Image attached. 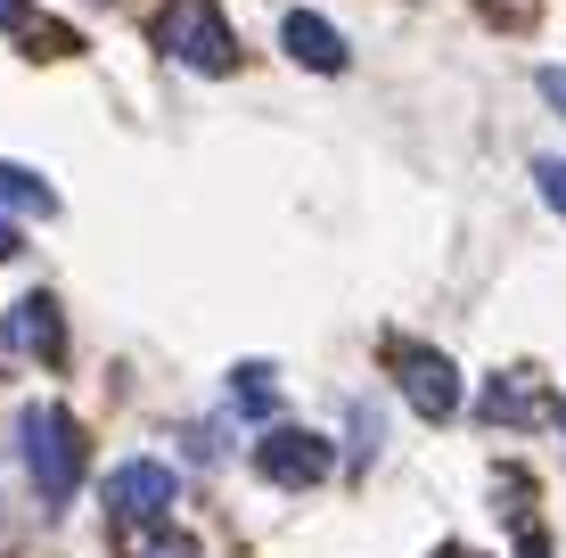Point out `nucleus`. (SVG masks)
<instances>
[{"label": "nucleus", "mask_w": 566, "mask_h": 558, "mask_svg": "<svg viewBox=\"0 0 566 558\" xmlns=\"http://www.w3.org/2000/svg\"><path fill=\"white\" fill-rule=\"evenodd\" d=\"M17 435H25V468L33 485H42V502H74V485H83V428H74L57 402H33L25 419H17Z\"/></svg>", "instance_id": "nucleus-1"}, {"label": "nucleus", "mask_w": 566, "mask_h": 558, "mask_svg": "<svg viewBox=\"0 0 566 558\" xmlns=\"http://www.w3.org/2000/svg\"><path fill=\"white\" fill-rule=\"evenodd\" d=\"M165 50L181 57V66H198V74H230L239 66V42H230V25H222L213 0H172L165 9Z\"/></svg>", "instance_id": "nucleus-2"}, {"label": "nucleus", "mask_w": 566, "mask_h": 558, "mask_svg": "<svg viewBox=\"0 0 566 558\" xmlns=\"http://www.w3.org/2000/svg\"><path fill=\"white\" fill-rule=\"evenodd\" d=\"M172 502H181V476H172L165 460H124V468H107V509H115V526H165Z\"/></svg>", "instance_id": "nucleus-3"}, {"label": "nucleus", "mask_w": 566, "mask_h": 558, "mask_svg": "<svg viewBox=\"0 0 566 558\" xmlns=\"http://www.w3.org/2000/svg\"><path fill=\"white\" fill-rule=\"evenodd\" d=\"M395 378H402V394H411L419 419H452L460 411V370L443 354H427V345H395Z\"/></svg>", "instance_id": "nucleus-4"}, {"label": "nucleus", "mask_w": 566, "mask_h": 558, "mask_svg": "<svg viewBox=\"0 0 566 558\" xmlns=\"http://www.w3.org/2000/svg\"><path fill=\"white\" fill-rule=\"evenodd\" d=\"M255 468L271 476V485H321L328 476V435L312 428H271L255 444Z\"/></svg>", "instance_id": "nucleus-5"}, {"label": "nucleus", "mask_w": 566, "mask_h": 558, "mask_svg": "<svg viewBox=\"0 0 566 558\" xmlns=\"http://www.w3.org/2000/svg\"><path fill=\"white\" fill-rule=\"evenodd\" d=\"M9 345L25 361H57V354H66V320H57V304L50 296H17L9 304Z\"/></svg>", "instance_id": "nucleus-6"}, {"label": "nucleus", "mask_w": 566, "mask_h": 558, "mask_svg": "<svg viewBox=\"0 0 566 558\" xmlns=\"http://www.w3.org/2000/svg\"><path fill=\"white\" fill-rule=\"evenodd\" d=\"M280 42H287V57H296V66H312V74H345V57H354V50H345V33L328 25V17H312V9L287 17Z\"/></svg>", "instance_id": "nucleus-7"}, {"label": "nucleus", "mask_w": 566, "mask_h": 558, "mask_svg": "<svg viewBox=\"0 0 566 558\" xmlns=\"http://www.w3.org/2000/svg\"><path fill=\"white\" fill-rule=\"evenodd\" d=\"M551 411V402L534 394V378H493V387H484V419H510V428H534V419Z\"/></svg>", "instance_id": "nucleus-8"}, {"label": "nucleus", "mask_w": 566, "mask_h": 558, "mask_svg": "<svg viewBox=\"0 0 566 558\" xmlns=\"http://www.w3.org/2000/svg\"><path fill=\"white\" fill-rule=\"evenodd\" d=\"M0 198H9V206H33V214H50L57 189L42 181V172H25V165H0Z\"/></svg>", "instance_id": "nucleus-9"}, {"label": "nucleus", "mask_w": 566, "mask_h": 558, "mask_svg": "<svg viewBox=\"0 0 566 558\" xmlns=\"http://www.w3.org/2000/svg\"><path fill=\"white\" fill-rule=\"evenodd\" d=\"M230 394H239V402H247V411H255V419L271 411V402H280V394H271V370H263V361H247V370L230 378Z\"/></svg>", "instance_id": "nucleus-10"}, {"label": "nucleus", "mask_w": 566, "mask_h": 558, "mask_svg": "<svg viewBox=\"0 0 566 558\" xmlns=\"http://www.w3.org/2000/svg\"><path fill=\"white\" fill-rule=\"evenodd\" d=\"M534 181H542V198H551L558 214H566V165H558V157H542V165H534Z\"/></svg>", "instance_id": "nucleus-11"}, {"label": "nucleus", "mask_w": 566, "mask_h": 558, "mask_svg": "<svg viewBox=\"0 0 566 558\" xmlns=\"http://www.w3.org/2000/svg\"><path fill=\"white\" fill-rule=\"evenodd\" d=\"M534 83H542V99H551V107L566 115V66H542V74H534Z\"/></svg>", "instance_id": "nucleus-12"}, {"label": "nucleus", "mask_w": 566, "mask_h": 558, "mask_svg": "<svg viewBox=\"0 0 566 558\" xmlns=\"http://www.w3.org/2000/svg\"><path fill=\"white\" fill-rule=\"evenodd\" d=\"M9 255H25V239H17V222L0 214V263H9Z\"/></svg>", "instance_id": "nucleus-13"}, {"label": "nucleus", "mask_w": 566, "mask_h": 558, "mask_svg": "<svg viewBox=\"0 0 566 558\" xmlns=\"http://www.w3.org/2000/svg\"><path fill=\"white\" fill-rule=\"evenodd\" d=\"M148 558H198V543H181V534H172V543H156Z\"/></svg>", "instance_id": "nucleus-14"}, {"label": "nucleus", "mask_w": 566, "mask_h": 558, "mask_svg": "<svg viewBox=\"0 0 566 558\" xmlns=\"http://www.w3.org/2000/svg\"><path fill=\"white\" fill-rule=\"evenodd\" d=\"M9 25H25V0H0V33Z\"/></svg>", "instance_id": "nucleus-15"}, {"label": "nucleus", "mask_w": 566, "mask_h": 558, "mask_svg": "<svg viewBox=\"0 0 566 558\" xmlns=\"http://www.w3.org/2000/svg\"><path fill=\"white\" fill-rule=\"evenodd\" d=\"M436 558H476V550H436Z\"/></svg>", "instance_id": "nucleus-16"}, {"label": "nucleus", "mask_w": 566, "mask_h": 558, "mask_svg": "<svg viewBox=\"0 0 566 558\" xmlns=\"http://www.w3.org/2000/svg\"><path fill=\"white\" fill-rule=\"evenodd\" d=\"M525 558H542V550H534V543H525Z\"/></svg>", "instance_id": "nucleus-17"}]
</instances>
